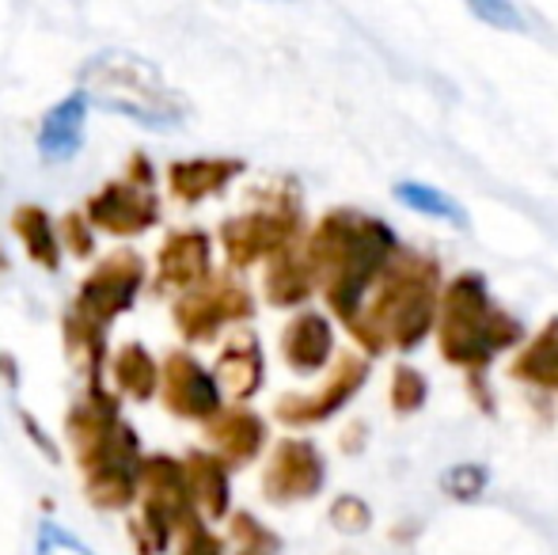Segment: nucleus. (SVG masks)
<instances>
[{
	"instance_id": "1",
	"label": "nucleus",
	"mask_w": 558,
	"mask_h": 555,
	"mask_svg": "<svg viewBox=\"0 0 558 555\" xmlns=\"http://www.w3.org/2000/svg\"><path fill=\"white\" fill-rule=\"evenodd\" d=\"M84 96L107 114L137 122L148 130H179L186 122V104L168 88L163 73L148 58L130 50H104L81 69Z\"/></svg>"
},
{
	"instance_id": "2",
	"label": "nucleus",
	"mask_w": 558,
	"mask_h": 555,
	"mask_svg": "<svg viewBox=\"0 0 558 555\" xmlns=\"http://www.w3.org/2000/svg\"><path fill=\"white\" fill-rule=\"evenodd\" d=\"M141 491H145V514L133 526V533L141 536V555H156L163 552L175 526L191 521L186 518L191 483L171 457H141Z\"/></svg>"
},
{
	"instance_id": "3",
	"label": "nucleus",
	"mask_w": 558,
	"mask_h": 555,
	"mask_svg": "<svg viewBox=\"0 0 558 555\" xmlns=\"http://www.w3.org/2000/svg\"><path fill=\"white\" fill-rule=\"evenodd\" d=\"M69 437H73L84 472H96V468L107 464H141L137 437H133L130 426L118 422V408L99 388L73 408V415H69Z\"/></svg>"
},
{
	"instance_id": "4",
	"label": "nucleus",
	"mask_w": 558,
	"mask_h": 555,
	"mask_svg": "<svg viewBox=\"0 0 558 555\" xmlns=\"http://www.w3.org/2000/svg\"><path fill=\"white\" fill-rule=\"evenodd\" d=\"M141 281H145V263L133 252H114L111 260H104L92 278L81 286L76 297V316H84L88 324L107 327L114 316H122L141 293Z\"/></svg>"
},
{
	"instance_id": "5",
	"label": "nucleus",
	"mask_w": 558,
	"mask_h": 555,
	"mask_svg": "<svg viewBox=\"0 0 558 555\" xmlns=\"http://www.w3.org/2000/svg\"><path fill=\"white\" fill-rule=\"evenodd\" d=\"M163 400L179 419L206 422L221 411V381L209 377L191 354H171L163 362Z\"/></svg>"
},
{
	"instance_id": "6",
	"label": "nucleus",
	"mask_w": 558,
	"mask_h": 555,
	"mask_svg": "<svg viewBox=\"0 0 558 555\" xmlns=\"http://www.w3.org/2000/svg\"><path fill=\"white\" fill-rule=\"evenodd\" d=\"M92 225L114 232V237H137L148 232L160 217L156 194L148 191V183H107L96 198L88 202Z\"/></svg>"
},
{
	"instance_id": "7",
	"label": "nucleus",
	"mask_w": 558,
	"mask_h": 555,
	"mask_svg": "<svg viewBox=\"0 0 558 555\" xmlns=\"http://www.w3.org/2000/svg\"><path fill=\"white\" fill-rule=\"evenodd\" d=\"M324 483V460L316 445L308 442H281L274 453V464L266 472V495L289 503V498H308Z\"/></svg>"
},
{
	"instance_id": "8",
	"label": "nucleus",
	"mask_w": 558,
	"mask_h": 555,
	"mask_svg": "<svg viewBox=\"0 0 558 555\" xmlns=\"http://www.w3.org/2000/svg\"><path fill=\"white\" fill-rule=\"evenodd\" d=\"M251 312V301L243 289L235 286H214L206 293H191L175 304V324L186 339L202 342L209 335H217V327L225 319H235V316H247Z\"/></svg>"
},
{
	"instance_id": "9",
	"label": "nucleus",
	"mask_w": 558,
	"mask_h": 555,
	"mask_svg": "<svg viewBox=\"0 0 558 555\" xmlns=\"http://www.w3.org/2000/svg\"><path fill=\"white\" fill-rule=\"evenodd\" d=\"M92 99L84 92H73L65 96L50 114L43 119V130H38V153L43 160H73L84 145V114H88Z\"/></svg>"
},
{
	"instance_id": "10",
	"label": "nucleus",
	"mask_w": 558,
	"mask_h": 555,
	"mask_svg": "<svg viewBox=\"0 0 558 555\" xmlns=\"http://www.w3.org/2000/svg\"><path fill=\"white\" fill-rule=\"evenodd\" d=\"M293 237V221L289 217H270V214H255V217H240V221L225 225V248L228 260L247 267L251 260L266 252H278L286 240Z\"/></svg>"
},
{
	"instance_id": "11",
	"label": "nucleus",
	"mask_w": 558,
	"mask_h": 555,
	"mask_svg": "<svg viewBox=\"0 0 558 555\" xmlns=\"http://www.w3.org/2000/svg\"><path fill=\"white\" fill-rule=\"evenodd\" d=\"M243 171L240 160H221V156H198V160H179L171 164L168 179H171V191L175 198L183 202H202L209 194L225 191L235 176Z\"/></svg>"
},
{
	"instance_id": "12",
	"label": "nucleus",
	"mask_w": 558,
	"mask_h": 555,
	"mask_svg": "<svg viewBox=\"0 0 558 555\" xmlns=\"http://www.w3.org/2000/svg\"><path fill=\"white\" fill-rule=\"evenodd\" d=\"M209 275V237L206 232H175L160 248V278L168 286H194Z\"/></svg>"
},
{
	"instance_id": "13",
	"label": "nucleus",
	"mask_w": 558,
	"mask_h": 555,
	"mask_svg": "<svg viewBox=\"0 0 558 555\" xmlns=\"http://www.w3.org/2000/svg\"><path fill=\"white\" fill-rule=\"evenodd\" d=\"M327 354H331V327H327L324 316H316V312H304V316H296L293 324H289L286 331V358L293 370L301 373H312L319 370V365L327 362Z\"/></svg>"
},
{
	"instance_id": "14",
	"label": "nucleus",
	"mask_w": 558,
	"mask_h": 555,
	"mask_svg": "<svg viewBox=\"0 0 558 555\" xmlns=\"http://www.w3.org/2000/svg\"><path fill=\"white\" fill-rule=\"evenodd\" d=\"M357 385H361V365L345 362V370L331 381V388H324V393L312 396V400H286L278 408V415L286 419V422H316V419H327L331 411L342 408L345 396H350Z\"/></svg>"
},
{
	"instance_id": "15",
	"label": "nucleus",
	"mask_w": 558,
	"mask_h": 555,
	"mask_svg": "<svg viewBox=\"0 0 558 555\" xmlns=\"http://www.w3.org/2000/svg\"><path fill=\"white\" fill-rule=\"evenodd\" d=\"M217 381L235 396V400H247L258 385H263V354L251 339L235 342L221 354V365H217Z\"/></svg>"
},
{
	"instance_id": "16",
	"label": "nucleus",
	"mask_w": 558,
	"mask_h": 555,
	"mask_svg": "<svg viewBox=\"0 0 558 555\" xmlns=\"http://www.w3.org/2000/svg\"><path fill=\"white\" fill-rule=\"evenodd\" d=\"M12 229H15V237L23 240V248H27V255L38 263V267L58 270V263H61L58 237H53V225H50V217H46V209H38V206L15 209Z\"/></svg>"
},
{
	"instance_id": "17",
	"label": "nucleus",
	"mask_w": 558,
	"mask_h": 555,
	"mask_svg": "<svg viewBox=\"0 0 558 555\" xmlns=\"http://www.w3.org/2000/svg\"><path fill=\"white\" fill-rule=\"evenodd\" d=\"M114 381L133 400H153L156 385H160V370H156L153 354L141 342H130V347H122L114 354Z\"/></svg>"
},
{
	"instance_id": "18",
	"label": "nucleus",
	"mask_w": 558,
	"mask_h": 555,
	"mask_svg": "<svg viewBox=\"0 0 558 555\" xmlns=\"http://www.w3.org/2000/svg\"><path fill=\"white\" fill-rule=\"evenodd\" d=\"M141 480V464H107L88 472V498L99 510H122L133 503Z\"/></svg>"
},
{
	"instance_id": "19",
	"label": "nucleus",
	"mask_w": 558,
	"mask_h": 555,
	"mask_svg": "<svg viewBox=\"0 0 558 555\" xmlns=\"http://www.w3.org/2000/svg\"><path fill=\"white\" fill-rule=\"evenodd\" d=\"M186 483H191V495L206 506L209 518H221L228 510V472L217 457L194 453L191 464H186Z\"/></svg>"
},
{
	"instance_id": "20",
	"label": "nucleus",
	"mask_w": 558,
	"mask_h": 555,
	"mask_svg": "<svg viewBox=\"0 0 558 555\" xmlns=\"http://www.w3.org/2000/svg\"><path fill=\"white\" fill-rule=\"evenodd\" d=\"M214 442L221 445V453L228 460H247L258 453V445H263V422H258L251 411H228V415H221L214 422Z\"/></svg>"
},
{
	"instance_id": "21",
	"label": "nucleus",
	"mask_w": 558,
	"mask_h": 555,
	"mask_svg": "<svg viewBox=\"0 0 558 555\" xmlns=\"http://www.w3.org/2000/svg\"><path fill=\"white\" fill-rule=\"evenodd\" d=\"M396 202H403L407 209H414V214H422V217H434V221L452 225V229H463V225H468V214H463L445 191H437V186H429V183L407 179V183L396 186Z\"/></svg>"
},
{
	"instance_id": "22",
	"label": "nucleus",
	"mask_w": 558,
	"mask_h": 555,
	"mask_svg": "<svg viewBox=\"0 0 558 555\" xmlns=\"http://www.w3.org/2000/svg\"><path fill=\"white\" fill-rule=\"evenodd\" d=\"M308 289H312V281L308 275H304L296 263H278V267L270 270V278H266V293H270V301L274 304H293V301H301V297H308Z\"/></svg>"
},
{
	"instance_id": "23",
	"label": "nucleus",
	"mask_w": 558,
	"mask_h": 555,
	"mask_svg": "<svg viewBox=\"0 0 558 555\" xmlns=\"http://www.w3.org/2000/svg\"><path fill=\"white\" fill-rule=\"evenodd\" d=\"M463 4L483 23H490V27H498V31H529V23L517 12L513 0H463Z\"/></svg>"
},
{
	"instance_id": "24",
	"label": "nucleus",
	"mask_w": 558,
	"mask_h": 555,
	"mask_svg": "<svg viewBox=\"0 0 558 555\" xmlns=\"http://www.w3.org/2000/svg\"><path fill=\"white\" fill-rule=\"evenodd\" d=\"M35 555H92V548H84L73 533H65L61 526H50L46 521L38 529V544H35Z\"/></svg>"
},
{
	"instance_id": "25",
	"label": "nucleus",
	"mask_w": 558,
	"mask_h": 555,
	"mask_svg": "<svg viewBox=\"0 0 558 555\" xmlns=\"http://www.w3.org/2000/svg\"><path fill=\"white\" fill-rule=\"evenodd\" d=\"M486 487V472L478 464H460L445 475V491L456 498H475Z\"/></svg>"
},
{
	"instance_id": "26",
	"label": "nucleus",
	"mask_w": 558,
	"mask_h": 555,
	"mask_svg": "<svg viewBox=\"0 0 558 555\" xmlns=\"http://www.w3.org/2000/svg\"><path fill=\"white\" fill-rule=\"evenodd\" d=\"M183 555H221V544L214 541V533H209L206 526H198V521H186V533H183Z\"/></svg>"
},
{
	"instance_id": "27",
	"label": "nucleus",
	"mask_w": 558,
	"mask_h": 555,
	"mask_svg": "<svg viewBox=\"0 0 558 555\" xmlns=\"http://www.w3.org/2000/svg\"><path fill=\"white\" fill-rule=\"evenodd\" d=\"M65 240H69V248H73V255H92V232L81 225V214H69L65 217Z\"/></svg>"
},
{
	"instance_id": "28",
	"label": "nucleus",
	"mask_w": 558,
	"mask_h": 555,
	"mask_svg": "<svg viewBox=\"0 0 558 555\" xmlns=\"http://www.w3.org/2000/svg\"><path fill=\"white\" fill-rule=\"evenodd\" d=\"M547 365H558V331H551L536 350H532L529 373H539V370H547Z\"/></svg>"
}]
</instances>
